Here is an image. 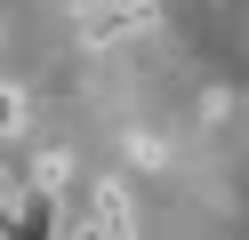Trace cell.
<instances>
[{
  "label": "cell",
  "instance_id": "obj_1",
  "mask_svg": "<svg viewBox=\"0 0 249 240\" xmlns=\"http://www.w3.org/2000/svg\"><path fill=\"white\" fill-rule=\"evenodd\" d=\"M72 24H81L89 48H121V40H145L161 24V0H81Z\"/></svg>",
  "mask_w": 249,
  "mask_h": 240
},
{
  "label": "cell",
  "instance_id": "obj_2",
  "mask_svg": "<svg viewBox=\"0 0 249 240\" xmlns=\"http://www.w3.org/2000/svg\"><path fill=\"white\" fill-rule=\"evenodd\" d=\"M56 232H65V200L17 184V200L0 208V240H56Z\"/></svg>",
  "mask_w": 249,
  "mask_h": 240
},
{
  "label": "cell",
  "instance_id": "obj_3",
  "mask_svg": "<svg viewBox=\"0 0 249 240\" xmlns=\"http://www.w3.org/2000/svg\"><path fill=\"white\" fill-rule=\"evenodd\" d=\"M89 232H105V240H137V200H129V184H121V176H105V184L89 192Z\"/></svg>",
  "mask_w": 249,
  "mask_h": 240
},
{
  "label": "cell",
  "instance_id": "obj_4",
  "mask_svg": "<svg viewBox=\"0 0 249 240\" xmlns=\"http://www.w3.org/2000/svg\"><path fill=\"white\" fill-rule=\"evenodd\" d=\"M17 128H24V88L0 80V136H17Z\"/></svg>",
  "mask_w": 249,
  "mask_h": 240
},
{
  "label": "cell",
  "instance_id": "obj_5",
  "mask_svg": "<svg viewBox=\"0 0 249 240\" xmlns=\"http://www.w3.org/2000/svg\"><path fill=\"white\" fill-rule=\"evenodd\" d=\"M129 160H137V168H169V160H161V136H129Z\"/></svg>",
  "mask_w": 249,
  "mask_h": 240
}]
</instances>
